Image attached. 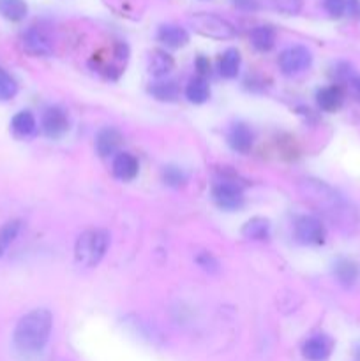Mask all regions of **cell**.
Segmentation results:
<instances>
[{"mask_svg":"<svg viewBox=\"0 0 360 361\" xmlns=\"http://www.w3.org/2000/svg\"><path fill=\"white\" fill-rule=\"evenodd\" d=\"M28 7L25 0H0V14L9 21L25 20Z\"/></svg>","mask_w":360,"mask_h":361,"instance_id":"cell-24","label":"cell"},{"mask_svg":"<svg viewBox=\"0 0 360 361\" xmlns=\"http://www.w3.org/2000/svg\"><path fill=\"white\" fill-rule=\"evenodd\" d=\"M240 62H242V59H240L239 49L235 48L226 49V51L221 55V59H219V63H217L219 74H221L222 78H226V80H233V78H236V74H239Z\"/></svg>","mask_w":360,"mask_h":361,"instance_id":"cell-18","label":"cell"},{"mask_svg":"<svg viewBox=\"0 0 360 361\" xmlns=\"http://www.w3.org/2000/svg\"><path fill=\"white\" fill-rule=\"evenodd\" d=\"M232 2L240 11H258L261 7V0H232Z\"/></svg>","mask_w":360,"mask_h":361,"instance_id":"cell-31","label":"cell"},{"mask_svg":"<svg viewBox=\"0 0 360 361\" xmlns=\"http://www.w3.org/2000/svg\"><path fill=\"white\" fill-rule=\"evenodd\" d=\"M196 69H198V74H200L201 78H203L205 74L210 73V62H208V59H205V56H198Z\"/></svg>","mask_w":360,"mask_h":361,"instance_id":"cell-33","label":"cell"},{"mask_svg":"<svg viewBox=\"0 0 360 361\" xmlns=\"http://www.w3.org/2000/svg\"><path fill=\"white\" fill-rule=\"evenodd\" d=\"M295 238L304 245H321L327 238V229L320 219L313 215H302L295 222Z\"/></svg>","mask_w":360,"mask_h":361,"instance_id":"cell-6","label":"cell"},{"mask_svg":"<svg viewBox=\"0 0 360 361\" xmlns=\"http://www.w3.org/2000/svg\"><path fill=\"white\" fill-rule=\"evenodd\" d=\"M11 127H13V133L20 137H28L35 133V116L30 111L23 109V111L16 113L11 120Z\"/></svg>","mask_w":360,"mask_h":361,"instance_id":"cell-19","label":"cell"},{"mask_svg":"<svg viewBox=\"0 0 360 361\" xmlns=\"http://www.w3.org/2000/svg\"><path fill=\"white\" fill-rule=\"evenodd\" d=\"M228 143L239 154H247V152L253 148L254 136L253 130L246 126V123H235V126L229 129L228 134Z\"/></svg>","mask_w":360,"mask_h":361,"instance_id":"cell-14","label":"cell"},{"mask_svg":"<svg viewBox=\"0 0 360 361\" xmlns=\"http://www.w3.org/2000/svg\"><path fill=\"white\" fill-rule=\"evenodd\" d=\"M249 41L253 48L258 49V51H270L275 46V30L270 25H258V27L251 30Z\"/></svg>","mask_w":360,"mask_h":361,"instance_id":"cell-16","label":"cell"},{"mask_svg":"<svg viewBox=\"0 0 360 361\" xmlns=\"http://www.w3.org/2000/svg\"><path fill=\"white\" fill-rule=\"evenodd\" d=\"M212 197H214L215 204L222 208V210H239L244 204L242 185L236 183L235 180L222 178L215 182L214 187H212Z\"/></svg>","mask_w":360,"mask_h":361,"instance_id":"cell-5","label":"cell"},{"mask_svg":"<svg viewBox=\"0 0 360 361\" xmlns=\"http://www.w3.org/2000/svg\"><path fill=\"white\" fill-rule=\"evenodd\" d=\"M316 102L320 109L327 113H334L341 109L342 102H344V92L337 85H330V87H323L318 90Z\"/></svg>","mask_w":360,"mask_h":361,"instance_id":"cell-13","label":"cell"},{"mask_svg":"<svg viewBox=\"0 0 360 361\" xmlns=\"http://www.w3.org/2000/svg\"><path fill=\"white\" fill-rule=\"evenodd\" d=\"M189 23L196 34L215 41H228L236 35L235 27L222 16L214 13H194L189 18Z\"/></svg>","mask_w":360,"mask_h":361,"instance_id":"cell-4","label":"cell"},{"mask_svg":"<svg viewBox=\"0 0 360 361\" xmlns=\"http://www.w3.org/2000/svg\"><path fill=\"white\" fill-rule=\"evenodd\" d=\"M148 92H150L152 97H155L157 101L162 102L176 101L180 95V88L175 81H157V83L150 85Z\"/></svg>","mask_w":360,"mask_h":361,"instance_id":"cell-22","label":"cell"},{"mask_svg":"<svg viewBox=\"0 0 360 361\" xmlns=\"http://www.w3.org/2000/svg\"><path fill=\"white\" fill-rule=\"evenodd\" d=\"M109 245V235L104 229H88L81 233L74 245V261L78 267L92 268L104 257Z\"/></svg>","mask_w":360,"mask_h":361,"instance_id":"cell-3","label":"cell"},{"mask_svg":"<svg viewBox=\"0 0 360 361\" xmlns=\"http://www.w3.org/2000/svg\"><path fill=\"white\" fill-rule=\"evenodd\" d=\"M242 235L249 240H267L270 235V222L263 217L251 219L244 224Z\"/></svg>","mask_w":360,"mask_h":361,"instance_id":"cell-21","label":"cell"},{"mask_svg":"<svg viewBox=\"0 0 360 361\" xmlns=\"http://www.w3.org/2000/svg\"><path fill=\"white\" fill-rule=\"evenodd\" d=\"M196 261H198V264H200V267L203 268V270H207V271H215V270H217V267H219L217 259H215V257L212 256V254H208V252L200 254V256L196 257Z\"/></svg>","mask_w":360,"mask_h":361,"instance_id":"cell-30","label":"cell"},{"mask_svg":"<svg viewBox=\"0 0 360 361\" xmlns=\"http://www.w3.org/2000/svg\"><path fill=\"white\" fill-rule=\"evenodd\" d=\"M313 62V55L306 46H289L279 55V67L286 76L304 73Z\"/></svg>","mask_w":360,"mask_h":361,"instance_id":"cell-7","label":"cell"},{"mask_svg":"<svg viewBox=\"0 0 360 361\" xmlns=\"http://www.w3.org/2000/svg\"><path fill=\"white\" fill-rule=\"evenodd\" d=\"M334 351V341L328 335H314L302 345V356L307 361H327Z\"/></svg>","mask_w":360,"mask_h":361,"instance_id":"cell-10","label":"cell"},{"mask_svg":"<svg viewBox=\"0 0 360 361\" xmlns=\"http://www.w3.org/2000/svg\"><path fill=\"white\" fill-rule=\"evenodd\" d=\"M186 97L187 101L194 102V104H203L210 97V87H208L207 80L201 76L193 78L186 87Z\"/></svg>","mask_w":360,"mask_h":361,"instance_id":"cell-20","label":"cell"},{"mask_svg":"<svg viewBox=\"0 0 360 361\" xmlns=\"http://www.w3.org/2000/svg\"><path fill=\"white\" fill-rule=\"evenodd\" d=\"M162 180H164L166 185L169 187H180L187 182V175L176 166H168L162 171Z\"/></svg>","mask_w":360,"mask_h":361,"instance_id":"cell-28","label":"cell"},{"mask_svg":"<svg viewBox=\"0 0 360 361\" xmlns=\"http://www.w3.org/2000/svg\"><path fill=\"white\" fill-rule=\"evenodd\" d=\"M346 83H348V88H349V92H352L353 97L360 102V76L352 74V76H348Z\"/></svg>","mask_w":360,"mask_h":361,"instance_id":"cell-32","label":"cell"},{"mask_svg":"<svg viewBox=\"0 0 360 361\" xmlns=\"http://www.w3.org/2000/svg\"><path fill=\"white\" fill-rule=\"evenodd\" d=\"M157 39L166 46V48L179 49L184 48V46L189 42V34L184 27H179V25L166 23L161 25L157 30Z\"/></svg>","mask_w":360,"mask_h":361,"instance_id":"cell-11","label":"cell"},{"mask_svg":"<svg viewBox=\"0 0 360 361\" xmlns=\"http://www.w3.org/2000/svg\"><path fill=\"white\" fill-rule=\"evenodd\" d=\"M299 187L304 200L313 204L332 224L337 226L344 233L355 231L356 226H359V212L337 190H334L327 183L320 182V180L313 178L302 180Z\"/></svg>","mask_w":360,"mask_h":361,"instance_id":"cell-1","label":"cell"},{"mask_svg":"<svg viewBox=\"0 0 360 361\" xmlns=\"http://www.w3.org/2000/svg\"><path fill=\"white\" fill-rule=\"evenodd\" d=\"M334 275L342 286L349 288V286L355 284L356 275H359V270H356V264L349 259H337L334 264Z\"/></svg>","mask_w":360,"mask_h":361,"instance_id":"cell-23","label":"cell"},{"mask_svg":"<svg viewBox=\"0 0 360 361\" xmlns=\"http://www.w3.org/2000/svg\"><path fill=\"white\" fill-rule=\"evenodd\" d=\"M69 116L60 106H52L42 115V133L52 140H59L69 130Z\"/></svg>","mask_w":360,"mask_h":361,"instance_id":"cell-8","label":"cell"},{"mask_svg":"<svg viewBox=\"0 0 360 361\" xmlns=\"http://www.w3.org/2000/svg\"><path fill=\"white\" fill-rule=\"evenodd\" d=\"M20 221H9L7 224H4L2 228H0V256H4V252L9 249L11 243L16 240V236L20 235Z\"/></svg>","mask_w":360,"mask_h":361,"instance_id":"cell-25","label":"cell"},{"mask_svg":"<svg viewBox=\"0 0 360 361\" xmlns=\"http://www.w3.org/2000/svg\"><path fill=\"white\" fill-rule=\"evenodd\" d=\"M173 66H175V62H173L172 55H168L162 49H155L148 56V73L155 78H164L166 74L172 73Z\"/></svg>","mask_w":360,"mask_h":361,"instance_id":"cell-17","label":"cell"},{"mask_svg":"<svg viewBox=\"0 0 360 361\" xmlns=\"http://www.w3.org/2000/svg\"><path fill=\"white\" fill-rule=\"evenodd\" d=\"M120 143H122V136L113 127H106V129L99 130L97 137H95V150L101 157H109L119 150Z\"/></svg>","mask_w":360,"mask_h":361,"instance_id":"cell-15","label":"cell"},{"mask_svg":"<svg viewBox=\"0 0 360 361\" xmlns=\"http://www.w3.org/2000/svg\"><path fill=\"white\" fill-rule=\"evenodd\" d=\"M270 6L286 16H296L302 11L304 0H270Z\"/></svg>","mask_w":360,"mask_h":361,"instance_id":"cell-26","label":"cell"},{"mask_svg":"<svg viewBox=\"0 0 360 361\" xmlns=\"http://www.w3.org/2000/svg\"><path fill=\"white\" fill-rule=\"evenodd\" d=\"M323 6L332 18H341L348 11V0H323Z\"/></svg>","mask_w":360,"mask_h":361,"instance_id":"cell-29","label":"cell"},{"mask_svg":"<svg viewBox=\"0 0 360 361\" xmlns=\"http://www.w3.org/2000/svg\"><path fill=\"white\" fill-rule=\"evenodd\" d=\"M138 169H140L138 159L129 152H120L113 159V175H115V178L122 180V182L133 180L138 175Z\"/></svg>","mask_w":360,"mask_h":361,"instance_id":"cell-12","label":"cell"},{"mask_svg":"<svg viewBox=\"0 0 360 361\" xmlns=\"http://www.w3.org/2000/svg\"><path fill=\"white\" fill-rule=\"evenodd\" d=\"M18 85L14 81V78L11 74H7L6 71L0 69V101H9L16 95Z\"/></svg>","mask_w":360,"mask_h":361,"instance_id":"cell-27","label":"cell"},{"mask_svg":"<svg viewBox=\"0 0 360 361\" xmlns=\"http://www.w3.org/2000/svg\"><path fill=\"white\" fill-rule=\"evenodd\" d=\"M21 46L32 56H48L53 51L52 39L48 37V34L44 30H41L37 27H32L23 32V35H21Z\"/></svg>","mask_w":360,"mask_h":361,"instance_id":"cell-9","label":"cell"},{"mask_svg":"<svg viewBox=\"0 0 360 361\" xmlns=\"http://www.w3.org/2000/svg\"><path fill=\"white\" fill-rule=\"evenodd\" d=\"M53 317L48 309H35L18 321L13 334V344L21 355H37L48 344Z\"/></svg>","mask_w":360,"mask_h":361,"instance_id":"cell-2","label":"cell"}]
</instances>
